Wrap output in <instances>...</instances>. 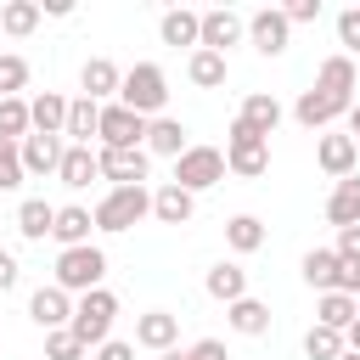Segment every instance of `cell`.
Here are the masks:
<instances>
[{"mask_svg": "<svg viewBox=\"0 0 360 360\" xmlns=\"http://www.w3.org/2000/svg\"><path fill=\"white\" fill-rule=\"evenodd\" d=\"M28 174H22V152H17V141H0V197L6 191H17Z\"/></svg>", "mask_w": 360, "mask_h": 360, "instance_id": "obj_37", "label": "cell"}, {"mask_svg": "<svg viewBox=\"0 0 360 360\" xmlns=\"http://www.w3.org/2000/svg\"><path fill=\"white\" fill-rule=\"evenodd\" d=\"M28 129H34V135H62V129H68V96L39 90V96L28 101Z\"/></svg>", "mask_w": 360, "mask_h": 360, "instance_id": "obj_20", "label": "cell"}, {"mask_svg": "<svg viewBox=\"0 0 360 360\" xmlns=\"http://www.w3.org/2000/svg\"><path fill=\"white\" fill-rule=\"evenodd\" d=\"M304 354H309V360H338V354H343V332L309 326V332H304Z\"/></svg>", "mask_w": 360, "mask_h": 360, "instance_id": "obj_36", "label": "cell"}, {"mask_svg": "<svg viewBox=\"0 0 360 360\" xmlns=\"http://www.w3.org/2000/svg\"><path fill=\"white\" fill-rule=\"evenodd\" d=\"M186 360H231V354H225V343H219V338H197V343L186 349Z\"/></svg>", "mask_w": 360, "mask_h": 360, "instance_id": "obj_43", "label": "cell"}, {"mask_svg": "<svg viewBox=\"0 0 360 360\" xmlns=\"http://www.w3.org/2000/svg\"><path fill=\"white\" fill-rule=\"evenodd\" d=\"M101 276H107V253L96 248V242H84V248H62L56 253V287L73 298H84V292H96L101 287Z\"/></svg>", "mask_w": 360, "mask_h": 360, "instance_id": "obj_4", "label": "cell"}, {"mask_svg": "<svg viewBox=\"0 0 360 360\" xmlns=\"http://www.w3.org/2000/svg\"><path fill=\"white\" fill-rule=\"evenodd\" d=\"M354 84H360V73H354V62H349L343 51L326 56L321 73H315V90H326V96H338V101H349V107H354Z\"/></svg>", "mask_w": 360, "mask_h": 360, "instance_id": "obj_19", "label": "cell"}, {"mask_svg": "<svg viewBox=\"0 0 360 360\" xmlns=\"http://www.w3.org/2000/svg\"><path fill=\"white\" fill-rule=\"evenodd\" d=\"M298 270H304V281H309L315 292H332V287H338V253H332V248H309Z\"/></svg>", "mask_w": 360, "mask_h": 360, "instance_id": "obj_34", "label": "cell"}, {"mask_svg": "<svg viewBox=\"0 0 360 360\" xmlns=\"http://www.w3.org/2000/svg\"><path fill=\"white\" fill-rule=\"evenodd\" d=\"M146 124H152V118H141V112L107 101V107H101V124H96V141L112 146V152H129V146H146Z\"/></svg>", "mask_w": 360, "mask_h": 360, "instance_id": "obj_7", "label": "cell"}, {"mask_svg": "<svg viewBox=\"0 0 360 360\" xmlns=\"http://www.w3.org/2000/svg\"><path fill=\"white\" fill-rule=\"evenodd\" d=\"M39 11H45V17H68V11H73V0H39Z\"/></svg>", "mask_w": 360, "mask_h": 360, "instance_id": "obj_47", "label": "cell"}, {"mask_svg": "<svg viewBox=\"0 0 360 360\" xmlns=\"http://www.w3.org/2000/svg\"><path fill=\"white\" fill-rule=\"evenodd\" d=\"M112 321H118V298H112L107 287H96V292H84V298H73L68 332H73L84 349H101V343L112 338Z\"/></svg>", "mask_w": 360, "mask_h": 360, "instance_id": "obj_3", "label": "cell"}, {"mask_svg": "<svg viewBox=\"0 0 360 360\" xmlns=\"http://www.w3.org/2000/svg\"><path fill=\"white\" fill-rule=\"evenodd\" d=\"M225 180V152L219 146H186L180 158H174V186L180 191H208V186H219Z\"/></svg>", "mask_w": 360, "mask_h": 360, "instance_id": "obj_6", "label": "cell"}, {"mask_svg": "<svg viewBox=\"0 0 360 360\" xmlns=\"http://www.w3.org/2000/svg\"><path fill=\"white\" fill-rule=\"evenodd\" d=\"M158 360H186V349H163V354H158Z\"/></svg>", "mask_w": 360, "mask_h": 360, "instance_id": "obj_50", "label": "cell"}, {"mask_svg": "<svg viewBox=\"0 0 360 360\" xmlns=\"http://www.w3.org/2000/svg\"><path fill=\"white\" fill-rule=\"evenodd\" d=\"M135 343L141 349H174L180 343V315H169V309H146V315H135Z\"/></svg>", "mask_w": 360, "mask_h": 360, "instance_id": "obj_15", "label": "cell"}, {"mask_svg": "<svg viewBox=\"0 0 360 360\" xmlns=\"http://www.w3.org/2000/svg\"><path fill=\"white\" fill-rule=\"evenodd\" d=\"M28 321H34L39 332H62V326L73 321V298L51 281V287H39V292L28 298Z\"/></svg>", "mask_w": 360, "mask_h": 360, "instance_id": "obj_13", "label": "cell"}, {"mask_svg": "<svg viewBox=\"0 0 360 360\" xmlns=\"http://www.w3.org/2000/svg\"><path fill=\"white\" fill-rule=\"evenodd\" d=\"M186 146H191V129H186L180 118H169V112H163V118H152V124H146V158H152V152H158V158H180Z\"/></svg>", "mask_w": 360, "mask_h": 360, "instance_id": "obj_21", "label": "cell"}, {"mask_svg": "<svg viewBox=\"0 0 360 360\" xmlns=\"http://www.w3.org/2000/svg\"><path fill=\"white\" fill-rule=\"evenodd\" d=\"M56 180H62L68 191H84L90 180H101L96 152H90V146H68V152H62V163H56Z\"/></svg>", "mask_w": 360, "mask_h": 360, "instance_id": "obj_22", "label": "cell"}, {"mask_svg": "<svg viewBox=\"0 0 360 360\" xmlns=\"http://www.w3.org/2000/svg\"><path fill=\"white\" fill-rule=\"evenodd\" d=\"M248 39L259 56H281L292 39V22L281 17V6H259V11H248Z\"/></svg>", "mask_w": 360, "mask_h": 360, "instance_id": "obj_8", "label": "cell"}, {"mask_svg": "<svg viewBox=\"0 0 360 360\" xmlns=\"http://www.w3.org/2000/svg\"><path fill=\"white\" fill-rule=\"evenodd\" d=\"M225 326H231L236 338H264V332H270V304L236 298V304H225Z\"/></svg>", "mask_w": 360, "mask_h": 360, "instance_id": "obj_24", "label": "cell"}, {"mask_svg": "<svg viewBox=\"0 0 360 360\" xmlns=\"http://www.w3.org/2000/svg\"><path fill=\"white\" fill-rule=\"evenodd\" d=\"M321 11H326L321 0H287V6H281L287 22H321Z\"/></svg>", "mask_w": 360, "mask_h": 360, "instance_id": "obj_41", "label": "cell"}, {"mask_svg": "<svg viewBox=\"0 0 360 360\" xmlns=\"http://www.w3.org/2000/svg\"><path fill=\"white\" fill-rule=\"evenodd\" d=\"M96 124H101V107L79 96V101H68V129H62V141H68V146H90V141H96Z\"/></svg>", "mask_w": 360, "mask_h": 360, "instance_id": "obj_29", "label": "cell"}, {"mask_svg": "<svg viewBox=\"0 0 360 360\" xmlns=\"http://www.w3.org/2000/svg\"><path fill=\"white\" fill-rule=\"evenodd\" d=\"M51 225H56V208H51L45 197H22V202H17V231H22L28 242H45Z\"/></svg>", "mask_w": 360, "mask_h": 360, "instance_id": "obj_30", "label": "cell"}, {"mask_svg": "<svg viewBox=\"0 0 360 360\" xmlns=\"http://www.w3.org/2000/svg\"><path fill=\"white\" fill-rule=\"evenodd\" d=\"M338 259H360V225H343L338 231V248H332Z\"/></svg>", "mask_w": 360, "mask_h": 360, "instance_id": "obj_44", "label": "cell"}, {"mask_svg": "<svg viewBox=\"0 0 360 360\" xmlns=\"http://www.w3.org/2000/svg\"><path fill=\"white\" fill-rule=\"evenodd\" d=\"M349 112V101H338V96H326V90H304L298 101H292V118L304 124V129H326L332 118H343Z\"/></svg>", "mask_w": 360, "mask_h": 360, "instance_id": "obj_16", "label": "cell"}, {"mask_svg": "<svg viewBox=\"0 0 360 360\" xmlns=\"http://www.w3.org/2000/svg\"><path fill=\"white\" fill-rule=\"evenodd\" d=\"M338 45H343L349 62L360 56V6H343V11H338Z\"/></svg>", "mask_w": 360, "mask_h": 360, "instance_id": "obj_39", "label": "cell"}, {"mask_svg": "<svg viewBox=\"0 0 360 360\" xmlns=\"http://www.w3.org/2000/svg\"><path fill=\"white\" fill-rule=\"evenodd\" d=\"M202 287H208V298H219V304H236V298H248V270H242L236 259H219V264L202 276Z\"/></svg>", "mask_w": 360, "mask_h": 360, "instance_id": "obj_23", "label": "cell"}, {"mask_svg": "<svg viewBox=\"0 0 360 360\" xmlns=\"http://www.w3.org/2000/svg\"><path fill=\"white\" fill-rule=\"evenodd\" d=\"M349 135H354V141H360V101H354V107H349Z\"/></svg>", "mask_w": 360, "mask_h": 360, "instance_id": "obj_49", "label": "cell"}, {"mask_svg": "<svg viewBox=\"0 0 360 360\" xmlns=\"http://www.w3.org/2000/svg\"><path fill=\"white\" fill-rule=\"evenodd\" d=\"M225 73H231V62H225L219 51H202V45H197V51L186 56V79H191L197 90H219Z\"/></svg>", "mask_w": 360, "mask_h": 360, "instance_id": "obj_27", "label": "cell"}, {"mask_svg": "<svg viewBox=\"0 0 360 360\" xmlns=\"http://www.w3.org/2000/svg\"><path fill=\"white\" fill-rule=\"evenodd\" d=\"M146 214H152V191H146V186H112V191H107V197L90 208L96 231H107V236H118V231H135Z\"/></svg>", "mask_w": 360, "mask_h": 360, "instance_id": "obj_2", "label": "cell"}, {"mask_svg": "<svg viewBox=\"0 0 360 360\" xmlns=\"http://www.w3.org/2000/svg\"><path fill=\"white\" fill-rule=\"evenodd\" d=\"M338 360H360V354H354V349H343V354H338Z\"/></svg>", "mask_w": 360, "mask_h": 360, "instance_id": "obj_51", "label": "cell"}, {"mask_svg": "<svg viewBox=\"0 0 360 360\" xmlns=\"http://www.w3.org/2000/svg\"><path fill=\"white\" fill-rule=\"evenodd\" d=\"M22 135H28V101L0 96V141H22Z\"/></svg>", "mask_w": 360, "mask_h": 360, "instance_id": "obj_35", "label": "cell"}, {"mask_svg": "<svg viewBox=\"0 0 360 360\" xmlns=\"http://www.w3.org/2000/svg\"><path fill=\"white\" fill-rule=\"evenodd\" d=\"M84 354H90V349H84L68 326H62V332H45V360H84Z\"/></svg>", "mask_w": 360, "mask_h": 360, "instance_id": "obj_38", "label": "cell"}, {"mask_svg": "<svg viewBox=\"0 0 360 360\" xmlns=\"http://www.w3.org/2000/svg\"><path fill=\"white\" fill-rule=\"evenodd\" d=\"M343 349H354V354H360V315H354V326L343 332Z\"/></svg>", "mask_w": 360, "mask_h": 360, "instance_id": "obj_48", "label": "cell"}, {"mask_svg": "<svg viewBox=\"0 0 360 360\" xmlns=\"http://www.w3.org/2000/svg\"><path fill=\"white\" fill-rule=\"evenodd\" d=\"M39 0H6L0 6V34H11V39H22V34H34L39 28Z\"/></svg>", "mask_w": 360, "mask_h": 360, "instance_id": "obj_33", "label": "cell"}, {"mask_svg": "<svg viewBox=\"0 0 360 360\" xmlns=\"http://www.w3.org/2000/svg\"><path fill=\"white\" fill-rule=\"evenodd\" d=\"M158 34H163V45H202V11H186V6H169L163 17H158Z\"/></svg>", "mask_w": 360, "mask_h": 360, "instance_id": "obj_18", "label": "cell"}, {"mask_svg": "<svg viewBox=\"0 0 360 360\" xmlns=\"http://www.w3.org/2000/svg\"><path fill=\"white\" fill-rule=\"evenodd\" d=\"M90 231H96V219H90V208H79V202H68V208H56V225H51V236H56L62 248H84V242H90Z\"/></svg>", "mask_w": 360, "mask_h": 360, "instance_id": "obj_28", "label": "cell"}, {"mask_svg": "<svg viewBox=\"0 0 360 360\" xmlns=\"http://www.w3.org/2000/svg\"><path fill=\"white\" fill-rule=\"evenodd\" d=\"M354 309H360V298H354Z\"/></svg>", "mask_w": 360, "mask_h": 360, "instance_id": "obj_52", "label": "cell"}, {"mask_svg": "<svg viewBox=\"0 0 360 360\" xmlns=\"http://www.w3.org/2000/svg\"><path fill=\"white\" fill-rule=\"evenodd\" d=\"M236 118H242L253 135H264V141H270V135L281 129V101H276V96H264V90H253V96L242 101V112H236Z\"/></svg>", "mask_w": 360, "mask_h": 360, "instance_id": "obj_25", "label": "cell"}, {"mask_svg": "<svg viewBox=\"0 0 360 360\" xmlns=\"http://www.w3.org/2000/svg\"><path fill=\"white\" fill-rule=\"evenodd\" d=\"M354 315H360V309H354V298H349V292H321V298H315V326L349 332V326H354Z\"/></svg>", "mask_w": 360, "mask_h": 360, "instance_id": "obj_32", "label": "cell"}, {"mask_svg": "<svg viewBox=\"0 0 360 360\" xmlns=\"http://www.w3.org/2000/svg\"><path fill=\"white\" fill-rule=\"evenodd\" d=\"M332 292L360 298V259H338V287H332Z\"/></svg>", "mask_w": 360, "mask_h": 360, "instance_id": "obj_42", "label": "cell"}, {"mask_svg": "<svg viewBox=\"0 0 360 360\" xmlns=\"http://www.w3.org/2000/svg\"><path fill=\"white\" fill-rule=\"evenodd\" d=\"M17 276H22V264H17V259L0 248V292H11V287H17Z\"/></svg>", "mask_w": 360, "mask_h": 360, "instance_id": "obj_46", "label": "cell"}, {"mask_svg": "<svg viewBox=\"0 0 360 360\" xmlns=\"http://www.w3.org/2000/svg\"><path fill=\"white\" fill-rule=\"evenodd\" d=\"M191 214H197V197L180 191L174 180H163V186L152 191V219H158V225H191Z\"/></svg>", "mask_w": 360, "mask_h": 360, "instance_id": "obj_17", "label": "cell"}, {"mask_svg": "<svg viewBox=\"0 0 360 360\" xmlns=\"http://www.w3.org/2000/svg\"><path fill=\"white\" fill-rule=\"evenodd\" d=\"M315 163H321V174L349 180V174L360 169V141H354V135H332V129H321V141H315Z\"/></svg>", "mask_w": 360, "mask_h": 360, "instance_id": "obj_9", "label": "cell"}, {"mask_svg": "<svg viewBox=\"0 0 360 360\" xmlns=\"http://www.w3.org/2000/svg\"><path fill=\"white\" fill-rule=\"evenodd\" d=\"M96 163H101V180H112V186H141V180H146V169H152L146 146H129V152L101 146V152H96Z\"/></svg>", "mask_w": 360, "mask_h": 360, "instance_id": "obj_11", "label": "cell"}, {"mask_svg": "<svg viewBox=\"0 0 360 360\" xmlns=\"http://www.w3.org/2000/svg\"><path fill=\"white\" fill-rule=\"evenodd\" d=\"M225 169H231L236 180H259V174L270 169V141L253 135L242 118H231V135H225Z\"/></svg>", "mask_w": 360, "mask_h": 360, "instance_id": "obj_5", "label": "cell"}, {"mask_svg": "<svg viewBox=\"0 0 360 360\" xmlns=\"http://www.w3.org/2000/svg\"><path fill=\"white\" fill-rule=\"evenodd\" d=\"M242 34H248V17L242 11H231V6H214V11H202V51H231V45H242Z\"/></svg>", "mask_w": 360, "mask_h": 360, "instance_id": "obj_10", "label": "cell"}, {"mask_svg": "<svg viewBox=\"0 0 360 360\" xmlns=\"http://www.w3.org/2000/svg\"><path fill=\"white\" fill-rule=\"evenodd\" d=\"M163 101H169V73L158 62H135L124 68V84H118V107L141 112V118H163Z\"/></svg>", "mask_w": 360, "mask_h": 360, "instance_id": "obj_1", "label": "cell"}, {"mask_svg": "<svg viewBox=\"0 0 360 360\" xmlns=\"http://www.w3.org/2000/svg\"><path fill=\"white\" fill-rule=\"evenodd\" d=\"M225 248L231 253H259L264 248V219L259 214H231L225 219Z\"/></svg>", "mask_w": 360, "mask_h": 360, "instance_id": "obj_31", "label": "cell"}, {"mask_svg": "<svg viewBox=\"0 0 360 360\" xmlns=\"http://www.w3.org/2000/svg\"><path fill=\"white\" fill-rule=\"evenodd\" d=\"M326 219H332L338 231H343V225H360V174H349V180H332Z\"/></svg>", "mask_w": 360, "mask_h": 360, "instance_id": "obj_26", "label": "cell"}, {"mask_svg": "<svg viewBox=\"0 0 360 360\" xmlns=\"http://www.w3.org/2000/svg\"><path fill=\"white\" fill-rule=\"evenodd\" d=\"M79 84H84V101H96V107H107V101H118V84H124V68H118V62H107V56H90V62L79 68Z\"/></svg>", "mask_w": 360, "mask_h": 360, "instance_id": "obj_12", "label": "cell"}, {"mask_svg": "<svg viewBox=\"0 0 360 360\" xmlns=\"http://www.w3.org/2000/svg\"><path fill=\"white\" fill-rule=\"evenodd\" d=\"M96 360H135V343H118V338H107V343L96 349Z\"/></svg>", "mask_w": 360, "mask_h": 360, "instance_id": "obj_45", "label": "cell"}, {"mask_svg": "<svg viewBox=\"0 0 360 360\" xmlns=\"http://www.w3.org/2000/svg\"><path fill=\"white\" fill-rule=\"evenodd\" d=\"M17 152H22V174H56L68 141H62V135H34V129H28V135L17 141Z\"/></svg>", "mask_w": 360, "mask_h": 360, "instance_id": "obj_14", "label": "cell"}, {"mask_svg": "<svg viewBox=\"0 0 360 360\" xmlns=\"http://www.w3.org/2000/svg\"><path fill=\"white\" fill-rule=\"evenodd\" d=\"M22 84H28V62L11 56V51H0V96H17Z\"/></svg>", "mask_w": 360, "mask_h": 360, "instance_id": "obj_40", "label": "cell"}]
</instances>
